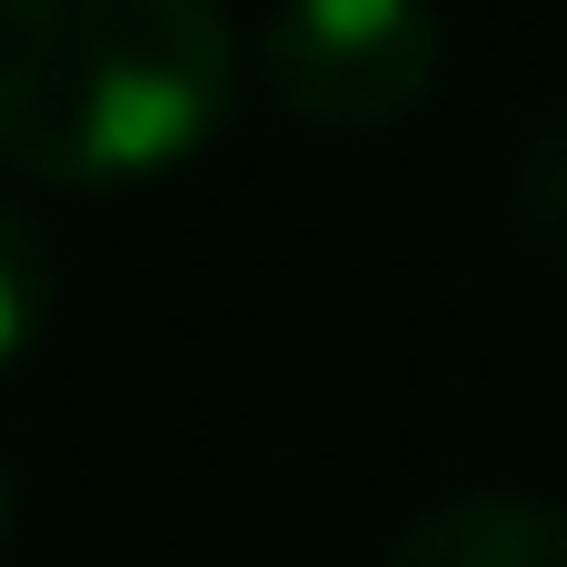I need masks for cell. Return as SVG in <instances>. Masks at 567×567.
<instances>
[{
	"mask_svg": "<svg viewBox=\"0 0 567 567\" xmlns=\"http://www.w3.org/2000/svg\"><path fill=\"white\" fill-rule=\"evenodd\" d=\"M10 538H20V478H10V458H0V558H10Z\"/></svg>",
	"mask_w": 567,
	"mask_h": 567,
	"instance_id": "cell-6",
	"label": "cell"
},
{
	"mask_svg": "<svg viewBox=\"0 0 567 567\" xmlns=\"http://www.w3.org/2000/svg\"><path fill=\"white\" fill-rule=\"evenodd\" d=\"M508 219L538 259H567V100L528 130V150L508 169Z\"/></svg>",
	"mask_w": 567,
	"mask_h": 567,
	"instance_id": "cell-5",
	"label": "cell"
},
{
	"mask_svg": "<svg viewBox=\"0 0 567 567\" xmlns=\"http://www.w3.org/2000/svg\"><path fill=\"white\" fill-rule=\"evenodd\" d=\"M389 567H567V508L538 488H458L389 538Z\"/></svg>",
	"mask_w": 567,
	"mask_h": 567,
	"instance_id": "cell-3",
	"label": "cell"
},
{
	"mask_svg": "<svg viewBox=\"0 0 567 567\" xmlns=\"http://www.w3.org/2000/svg\"><path fill=\"white\" fill-rule=\"evenodd\" d=\"M50 299H60L50 229H40L20 199H0V369H20V359H30V339H40V319H50Z\"/></svg>",
	"mask_w": 567,
	"mask_h": 567,
	"instance_id": "cell-4",
	"label": "cell"
},
{
	"mask_svg": "<svg viewBox=\"0 0 567 567\" xmlns=\"http://www.w3.org/2000/svg\"><path fill=\"white\" fill-rule=\"evenodd\" d=\"M439 60H449L439 0H279L259 40L269 100L329 140L399 130L439 90Z\"/></svg>",
	"mask_w": 567,
	"mask_h": 567,
	"instance_id": "cell-2",
	"label": "cell"
},
{
	"mask_svg": "<svg viewBox=\"0 0 567 567\" xmlns=\"http://www.w3.org/2000/svg\"><path fill=\"white\" fill-rule=\"evenodd\" d=\"M229 0H0V169L20 179H169L229 130Z\"/></svg>",
	"mask_w": 567,
	"mask_h": 567,
	"instance_id": "cell-1",
	"label": "cell"
}]
</instances>
